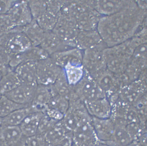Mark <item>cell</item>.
I'll use <instances>...</instances> for the list:
<instances>
[{
    "mask_svg": "<svg viewBox=\"0 0 147 146\" xmlns=\"http://www.w3.org/2000/svg\"><path fill=\"white\" fill-rule=\"evenodd\" d=\"M0 45L4 47L10 57L20 54L33 46L31 42L22 32L21 27H16L0 36Z\"/></svg>",
    "mask_w": 147,
    "mask_h": 146,
    "instance_id": "6da1fadb",
    "label": "cell"
},
{
    "mask_svg": "<svg viewBox=\"0 0 147 146\" xmlns=\"http://www.w3.org/2000/svg\"><path fill=\"white\" fill-rule=\"evenodd\" d=\"M72 87L74 95L84 103L106 97L95 80L85 72L81 81Z\"/></svg>",
    "mask_w": 147,
    "mask_h": 146,
    "instance_id": "7a4b0ae2",
    "label": "cell"
},
{
    "mask_svg": "<svg viewBox=\"0 0 147 146\" xmlns=\"http://www.w3.org/2000/svg\"><path fill=\"white\" fill-rule=\"evenodd\" d=\"M92 118L84 102L76 99L69 101L68 110L61 121L67 130L72 132L82 121Z\"/></svg>",
    "mask_w": 147,
    "mask_h": 146,
    "instance_id": "3957f363",
    "label": "cell"
},
{
    "mask_svg": "<svg viewBox=\"0 0 147 146\" xmlns=\"http://www.w3.org/2000/svg\"><path fill=\"white\" fill-rule=\"evenodd\" d=\"M63 69L55 63L50 56L36 63L38 84L52 85L55 83Z\"/></svg>",
    "mask_w": 147,
    "mask_h": 146,
    "instance_id": "277c9868",
    "label": "cell"
},
{
    "mask_svg": "<svg viewBox=\"0 0 147 146\" xmlns=\"http://www.w3.org/2000/svg\"><path fill=\"white\" fill-rule=\"evenodd\" d=\"M92 119L82 121L72 132L74 146H97L100 143L93 127Z\"/></svg>",
    "mask_w": 147,
    "mask_h": 146,
    "instance_id": "5b68a950",
    "label": "cell"
},
{
    "mask_svg": "<svg viewBox=\"0 0 147 146\" xmlns=\"http://www.w3.org/2000/svg\"><path fill=\"white\" fill-rule=\"evenodd\" d=\"M52 31L68 46L70 47L74 44L73 40L76 33L74 21L61 12Z\"/></svg>",
    "mask_w": 147,
    "mask_h": 146,
    "instance_id": "8992f818",
    "label": "cell"
},
{
    "mask_svg": "<svg viewBox=\"0 0 147 146\" xmlns=\"http://www.w3.org/2000/svg\"><path fill=\"white\" fill-rule=\"evenodd\" d=\"M7 14L16 28L26 26L33 19L28 1H16Z\"/></svg>",
    "mask_w": 147,
    "mask_h": 146,
    "instance_id": "52a82bcc",
    "label": "cell"
},
{
    "mask_svg": "<svg viewBox=\"0 0 147 146\" xmlns=\"http://www.w3.org/2000/svg\"><path fill=\"white\" fill-rule=\"evenodd\" d=\"M37 85L21 83L14 89L4 95L17 103L30 105L32 101Z\"/></svg>",
    "mask_w": 147,
    "mask_h": 146,
    "instance_id": "ba28073f",
    "label": "cell"
},
{
    "mask_svg": "<svg viewBox=\"0 0 147 146\" xmlns=\"http://www.w3.org/2000/svg\"><path fill=\"white\" fill-rule=\"evenodd\" d=\"M89 115L99 119L110 118L112 105L106 97L84 103Z\"/></svg>",
    "mask_w": 147,
    "mask_h": 146,
    "instance_id": "9c48e42d",
    "label": "cell"
},
{
    "mask_svg": "<svg viewBox=\"0 0 147 146\" xmlns=\"http://www.w3.org/2000/svg\"><path fill=\"white\" fill-rule=\"evenodd\" d=\"M92 124L100 142L105 143L111 140L115 128V124L112 119L92 117Z\"/></svg>",
    "mask_w": 147,
    "mask_h": 146,
    "instance_id": "30bf717a",
    "label": "cell"
},
{
    "mask_svg": "<svg viewBox=\"0 0 147 146\" xmlns=\"http://www.w3.org/2000/svg\"><path fill=\"white\" fill-rule=\"evenodd\" d=\"M50 57L62 68L68 64L82 65L83 56L81 52L76 49H68L57 52Z\"/></svg>",
    "mask_w": 147,
    "mask_h": 146,
    "instance_id": "8fae6325",
    "label": "cell"
},
{
    "mask_svg": "<svg viewBox=\"0 0 147 146\" xmlns=\"http://www.w3.org/2000/svg\"><path fill=\"white\" fill-rule=\"evenodd\" d=\"M36 63L33 61L24 62L15 69L14 71L21 83L38 85L36 79Z\"/></svg>",
    "mask_w": 147,
    "mask_h": 146,
    "instance_id": "7c38bea8",
    "label": "cell"
},
{
    "mask_svg": "<svg viewBox=\"0 0 147 146\" xmlns=\"http://www.w3.org/2000/svg\"><path fill=\"white\" fill-rule=\"evenodd\" d=\"M49 55L69 49V47L52 31H46L39 46Z\"/></svg>",
    "mask_w": 147,
    "mask_h": 146,
    "instance_id": "4fadbf2b",
    "label": "cell"
},
{
    "mask_svg": "<svg viewBox=\"0 0 147 146\" xmlns=\"http://www.w3.org/2000/svg\"><path fill=\"white\" fill-rule=\"evenodd\" d=\"M53 95L51 85L38 84L31 105L38 111L43 112Z\"/></svg>",
    "mask_w": 147,
    "mask_h": 146,
    "instance_id": "5bb4252c",
    "label": "cell"
},
{
    "mask_svg": "<svg viewBox=\"0 0 147 146\" xmlns=\"http://www.w3.org/2000/svg\"><path fill=\"white\" fill-rule=\"evenodd\" d=\"M43 112H34L28 116L19 125L24 137H29L37 135L39 124Z\"/></svg>",
    "mask_w": 147,
    "mask_h": 146,
    "instance_id": "9a60e30c",
    "label": "cell"
},
{
    "mask_svg": "<svg viewBox=\"0 0 147 146\" xmlns=\"http://www.w3.org/2000/svg\"><path fill=\"white\" fill-rule=\"evenodd\" d=\"M38 112L30 105L12 112L2 118V125L19 126L24 120L32 113Z\"/></svg>",
    "mask_w": 147,
    "mask_h": 146,
    "instance_id": "2e32d148",
    "label": "cell"
},
{
    "mask_svg": "<svg viewBox=\"0 0 147 146\" xmlns=\"http://www.w3.org/2000/svg\"><path fill=\"white\" fill-rule=\"evenodd\" d=\"M24 137L19 126L2 125L0 127V139L10 146H15Z\"/></svg>",
    "mask_w": 147,
    "mask_h": 146,
    "instance_id": "e0dca14e",
    "label": "cell"
},
{
    "mask_svg": "<svg viewBox=\"0 0 147 146\" xmlns=\"http://www.w3.org/2000/svg\"><path fill=\"white\" fill-rule=\"evenodd\" d=\"M46 31L40 27L35 20L22 27V32L26 35L34 46H40Z\"/></svg>",
    "mask_w": 147,
    "mask_h": 146,
    "instance_id": "ac0fdd59",
    "label": "cell"
},
{
    "mask_svg": "<svg viewBox=\"0 0 147 146\" xmlns=\"http://www.w3.org/2000/svg\"><path fill=\"white\" fill-rule=\"evenodd\" d=\"M133 141L126 126L115 125L114 133L111 140L105 144L109 146H127Z\"/></svg>",
    "mask_w": 147,
    "mask_h": 146,
    "instance_id": "d6986e66",
    "label": "cell"
},
{
    "mask_svg": "<svg viewBox=\"0 0 147 146\" xmlns=\"http://www.w3.org/2000/svg\"><path fill=\"white\" fill-rule=\"evenodd\" d=\"M62 69L67 81L71 86H75L79 83L85 74V71L82 65L68 64Z\"/></svg>",
    "mask_w": 147,
    "mask_h": 146,
    "instance_id": "ffe728a7",
    "label": "cell"
},
{
    "mask_svg": "<svg viewBox=\"0 0 147 146\" xmlns=\"http://www.w3.org/2000/svg\"><path fill=\"white\" fill-rule=\"evenodd\" d=\"M54 95L65 97L69 100L72 92V86L69 85L63 69L53 85H51Z\"/></svg>",
    "mask_w": 147,
    "mask_h": 146,
    "instance_id": "44dd1931",
    "label": "cell"
},
{
    "mask_svg": "<svg viewBox=\"0 0 147 146\" xmlns=\"http://www.w3.org/2000/svg\"><path fill=\"white\" fill-rule=\"evenodd\" d=\"M19 78L14 70L3 75L0 81V94L4 95L21 84Z\"/></svg>",
    "mask_w": 147,
    "mask_h": 146,
    "instance_id": "7402d4cb",
    "label": "cell"
},
{
    "mask_svg": "<svg viewBox=\"0 0 147 146\" xmlns=\"http://www.w3.org/2000/svg\"><path fill=\"white\" fill-rule=\"evenodd\" d=\"M70 132H72L67 130L60 121L56 124L43 137L48 146H50L58 142Z\"/></svg>",
    "mask_w": 147,
    "mask_h": 146,
    "instance_id": "603a6c76",
    "label": "cell"
},
{
    "mask_svg": "<svg viewBox=\"0 0 147 146\" xmlns=\"http://www.w3.org/2000/svg\"><path fill=\"white\" fill-rule=\"evenodd\" d=\"M29 105L17 103L5 95H1L0 97V117L4 118L15 111Z\"/></svg>",
    "mask_w": 147,
    "mask_h": 146,
    "instance_id": "cb8c5ba5",
    "label": "cell"
},
{
    "mask_svg": "<svg viewBox=\"0 0 147 146\" xmlns=\"http://www.w3.org/2000/svg\"><path fill=\"white\" fill-rule=\"evenodd\" d=\"M69 106L68 99L61 95H55L51 99L47 107L57 110L64 115L68 110Z\"/></svg>",
    "mask_w": 147,
    "mask_h": 146,
    "instance_id": "d4e9b609",
    "label": "cell"
},
{
    "mask_svg": "<svg viewBox=\"0 0 147 146\" xmlns=\"http://www.w3.org/2000/svg\"><path fill=\"white\" fill-rule=\"evenodd\" d=\"M57 16L47 10L35 20L40 27L46 31H52L57 22Z\"/></svg>",
    "mask_w": 147,
    "mask_h": 146,
    "instance_id": "484cf974",
    "label": "cell"
},
{
    "mask_svg": "<svg viewBox=\"0 0 147 146\" xmlns=\"http://www.w3.org/2000/svg\"><path fill=\"white\" fill-rule=\"evenodd\" d=\"M33 19L36 20L47 10V1H28Z\"/></svg>",
    "mask_w": 147,
    "mask_h": 146,
    "instance_id": "4316f807",
    "label": "cell"
},
{
    "mask_svg": "<svg viewBox=\"0 0 147 146\" xmlns=\"http://www.w3.org/2000/svg\"><path fill=\"white\" fill-rule=\"evenodd\" d=\"M58 122L43 113L40 119L37 135L43 136Z\"/></svg>",
    "mask_w": 147,
    "mask_h": 146,
    "instance_id": "83f0119b",
    "label": "cell"
},
{
    "mask_svg": "<svg viewBox=\"0 0 147 146\" xmlns=\"http://www.w3.org/2000/svg\"><path fill=\"white\" fill-rule=\"evenodd\" d=\"M10 55L4 47L0 45V72L3 75L13 70L9 66Z\"/></svg>",
    "mask_w": 147,
    "mask_h": 146,
    "instance_id": "f1b7e54d",
    "label": "cell"
},
{
    "mask_svg": "<svg viewBox=\"0 0 147 146\" xmlns=\"http://www.w3.org/2000/svg\"><path fill=\"white\" fill-rule=\"evenodd\" d=\"M15 28L7 14L0 15V36L9 32Z\"/></svg>",
    "mask_w": 147,
    "mask_h": 146,
    "instance_id": "f546056e",
    "label": "cell"
},
{
    "mask_svg": "<svg viewBox=\"0 0 147 146\" xmlns=\"http://www.w3.org/2000/svg\"><path fill=\"white\" fill-rule=\"evenodd\" d=\"M27 146H48L43 135H36L26 137Z\"/></svg>",
    "mask_w": 147,
    "mask_h": 146,
    "instance_id": "4dcf8cb0",
    "label": "cell"
},
{
    "mask_svg": "<svg viewBox=\"0 0 147 146\" xmlns=\"http://www.w3.org/2000/svg\"><path fill=\"white\" fill-rule=\"evenodd\" d=\"M16 1H0V15L7 14Z\"/></svg>",
    "mask_w": 147,
    "mask_h": 146,
    "instance_id": "1f68e13d",
    "label": "cell"
},
{
    "mask_svg": "<svg viewBox=\"0 0 147 146\" xmlns=\"http://www.w3.org/2000/svg\"><path fill=\"white\" fill-rule=\"evenodd\" d=\"M72 132L69 133L58 142L50 146H71L73 144Z\"/></svg>",
    "mask_w": 147,
    "mask_h": 146,
    "instance_id": "d6a6232c",
    "label": "cell"
},
{
    "mask_svg": "<svg viewBox=\"0 0 147 146\" xmlns=\"http://www.w3.org/2000/svg\"><path fill=\"white\" fill-rule=\"evenodd\" d=\"M136 140L142 146H147L146 132L142 134Z\"/></svg>",
    "mask_w": 147,
    "mask_h": 146,
    "instance_id": "836d02e7",
    "label": "cell"
},
{
    "mask_svg": "<svg viewBox=\"0 0 147 146\" xmlns=\"http://www.w3.org/2000/svg\"><path fill=\"white\" fill-rule=\"evenodd\" d=\"M127 146H142L136 140H134Z\"/></svg>",
    "mask_w": 147,
    "mask_h": 146,
    "instance_id": "e575fe53",
    "label": "cell"
},
{
    "mask_svg": "<svg viewBox=\"0 0 147 146\" xmlns=\"http://www.w3.org/2000/svg\"><path fill=\"white\" fill-rule=\"evenodd\" d=\"M0 146H10L6 143L0 139Z\"/></svg>",
    "mask_w": 147,
    "mask_h": 146,
    "instance_id": "d590c367",
    "label": "cell"
},
{
    "mask_svg": "<svg viewBox=\"0 0 147 146\" xmlns=\"http://www.w3.org/2000/svg\"><path fill=\"white\" fill-rule=\"evenodd\" d=\"M97 146H109L107 145H106V144L102 143L100 142L98 145Z\"/></svg>",
    "mask_w": 147,
    "mask_h": 146,
    "instance_id": "8d00e7d4",
    "label": "cell"
},
{
    "mask_svg": "<svg viewBox=\"0 0 147 146\" xmlns=\"http://www.w3.org/2000/svg\"><path fill=\"white\" fill-rule=\"evenodd\" d=\"M2 125V118L0 117V127Z\"/></svg>",
    "mask_w": 147,
    "mask_h": 146,
    "instance_id": "74e56055",
    "label": "cell"
},
{
    "mask_svg": "<svg viewBox=\"0 0 147 146\" xmlns=\"http://www.w3.org/2000/svg\"><path fill=\"white\" fill-rule=\"evenodd\" d=\"M3 74L1 72H0V81H1V79L2 78Z\"/></svg>",
    "mask_w": 147,
    "mask_h": 146,
    "instance_id": "f35d334b",
    "label": "cell"
},
{
    "mask_svg": "<svg viewBox=\"0 0 147 146\" xmlns=\"http://www.w3.org/2000/svg\"><path fill=\"white\" fill-rule=\"evenodd\" d=\"M1 95L0 94V97H1Z\"/></svg>",
    "mask_w": 147,
    "mask_h": 146,
    "instance_id": "ab89813d",
    "label": "cell"
},
{
    "mask_svg": "<svg viewBox=\"0 0 147 146\" xmlns=\"http://www.w3.org/2000/svg\"><path fill=\"white\" fill-rule=\"evenodd\" d=\"M74 146V145H73L72 146Z\"/></svg>",
    "mask_w": 147,
    "mask_h": 146,
    "instance_id": "60d3db41",
    "label": "cell"
}]
</instances>
